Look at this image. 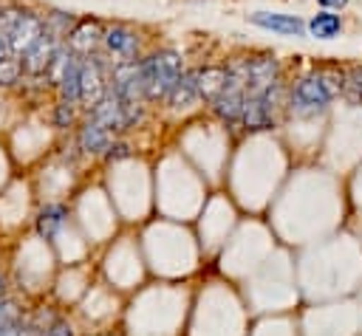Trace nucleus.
<instances>
[{"label":"nucleus","mask_w":362,"mask_h":336,"mask_svg":"<svg viewBox=\"0 0 362 336\" xmlns=\"http://www.w3.org/2000/svg\"><path fill=\"white\" fill-rule=\"evenodd\" d=\"M342 96L354 104L362 102V65H351L342 71Z\"/></svg>","instance_id":"nucleus-20"},{"label":"nucleus","mask_w":362,"mask_h":336,"mask_svg":"<svg viewBox=\"0 0 362 336\" xmlns=\"http://www.w3.org/2000/svg\"><path fill=\"white\" fill-rule=\"evenodd\" d=\"M3 288H6V282H3V274H0V296H3Z\"/></svg>","instance_id":"nucleus-29"},{"label":"nucleus","mask_w":362,"mask_h":336,"mask_svg":"<svg viewBox=\"0 0 362 336\" xmlns=\"http://www.w3.org/2000/svg\"><path fill=\"white\" fill-rule=\"evenodd\" d=\"M240 124L252 133L257 130H272L277 124V110L260 96V93H252L246 90L243 96V110H240Z\"/></svg>","instance_id":"nucleus-10"},{"label":"nucleus","mask_w":362,"mask_h":336,"mask_svg":"<svg viewBox=\"0 0 362 336\" xmlns=\"http://www.w3.org/2000/svg\"><path fill=\"white\" fill-rule=\"evenodd\" d=\"M249 23L257 25V28H263V31L280 34V37H305V23L297 14H286V11H255V14H249Z\"/></svg>","instance_id":"nucleus-11"},{"label":"nucleus","mask_w":362,"mask_h":336,"mask_svg":"<svg viewBox=\"0 0 362 336\" xmlns=\"http://www.w3.org/2000/svg\"><path fill=\"white\" fill-rule=\"evenodd\" d=\"M0 336H20V322L17 319H8L0 325Z\"/></svg>","instance_id":"nucleus-26"},{"label":"nucleus","mask_w":362,"mask_h":336,"mask_svg":"<svg viewBox=\"0 0 362 336\" xmlns=\"http://www.w3.org/2000/svg\"><path fill=\"white\" fill-rule=\"evenodd\" d=\"M8 54H11V48H8V34L0 31V59H6Z\"/></svg>","instance_id":"nucleus-28"},{"label":"nucleus","mask_w":362,"mask_h":336,"mask_svg":"<svg viewBox=\"0 0 362 336\" xmlns=\"http://www.w3.org/2000/svg\"><path fill=\"white\" fill-rule=\"evenodd\" d=\"M110 90L124 102H144V82H141L139 59L110 65Z\"/></svg>","instance_id":"nucleus-8"},{"label":"nucleus","mask_w":362,"mask_h":336,"mask_svg":"<svg viewBox=\"0 0 362 336\" xmlns=\"http://www.w3.org/2000/svg\"><path fill=\"white\" fill-rule=\"evenodd\" d=\"M62 45V40L57 37V34H51V31H42V37L20 56L23 59V71L28 73V76H45V71H48V65H51V56H54V51Z\"/></svg>","instance_id":"nucleus-12"},{"label":"nucleus","mask_w":362,"mask_h":336,"mask_svg":"<svg viewBox=\"0 0 362 336\" xmlns=\"http://www.w3.org/2000/svg\"><path fill=\"white\" fill-rule=\"evenodd\" d=\"M348 3L351 0H317V6L328 8V11H342V8H348Z\"/></svg>","instance_id":"nucleus-25"},{"label":"nucleus","mask_w":362,"mask_h":336,"mask_svg":"<svg viewBox=\"0 0 362 336\" xmlns=\"http://www.w3.org/2000/svg\"><path fill=\"white\" fill-rule=\"evenodd\" d=\"M74 119H76V102L59 99L57 113H54V124H57V127H68V124H74Z\"/></svg>","instance_id":"nucleus-22"},{"label":"nucleus","mask_w":362,"mask_h":336,"mask_svg":"<svg viewBox=\"0 0 362 336\" xmlns=\"http://www.w3.org/2000/svg\"><path fill=\"white\" fill-rule=\"evenodd\" d=\"M141 65V82H144V102H164L184 73L181 54L175 48H158L139 59Z\"/></svg>","instance_id":"nucleus-2"},{"label":"nucleus","mask_w":362,"mask_h":336,"mask_svg":"<svg viewBox=\"0 0 362 336\" xmlns=\"http://www.w3.org/2000/svg\"><path fill=\"white\" fill-rule=\"evenodd\" d=\"M127 155H130V147L124 141H110V147L105 150L107 161H119V158H127Z\"/></svg>","instance_id":"nucleus-23"},{"label":"nucleus","mask_w":362,"mask_h":336,"mask_svg":"<svg viewBox=\"0 0 362 336\" xmlns=\"http://www.w3.org/2000/svg\"><path fill=\"white\" fill-rule=\"evenodd\" d=\"M42 23H45V31L57 34L59 40H65V34L71 31V25L76 23V14L74 11H65V8H45L42 11Z\"/></svg>","instance_id":"nucleus-18"},{"label":"nucleus","mask_w":362,"mask_h":336,"mask_svg":"<svg viewBox=\"0 0 362 336\" xmlns=\"http://www.w3.org/2000/svg\"><path fill=\"white\" fill-rule=\"evenodd\" d=\"M110 141H113V133L105 124H99L96 119H88L79 130V147L85 152H105L110 147Z\"/></svg>","instance_id":"nucleus-15"},{"label":"nucleus","mask_w":362,"mask_h":336,"mask_svg":"<svg viewBox=\"0 0 362 336\" xmlns=\"http://www.w3.org/2000/svg\"><path fill=\"white\" fill-rule=\"evenodd\" d=\"M8 319H17V305L8 302V299H0V325L8 322Z\"/></svg>","instance_id":"nucleus-24"},{"label":"nucleus","mask_w":362,"mask_h":336,"mask_svg":"<svg viewBox=\"0 0 362 336\" xmlns=\"http://www.w3.org/2000/svg\"><path fill=\"white\" fill-rule=\"evenodd\" d=\"M339 93H342V71L317 68V71L300 76L288 88V110L297 116H314V113L325 110Z\"/></svg>","instance_id":"nucleus-1"},{"label":"nucleus","mask_w":362,"mask_h":336,"mask_svg":"<svg viewBox=\"0 0 362 336\" xmlns=\"http://www.w3.org/2000/svg\"><path fill=\"white\" fill-rule=\"evenodd\" d=\"M110 65L107 54H88L82 56V76H79V104H85L88 110L93 104H99L105 99V93L110 90Z\"/></svg>","instance_id":"nucleus-3"},{"label":"nucleus","mask_w":362,"mask_h":336,"mask_svg":"<svg viewBox=\"0 0 362 336\" xmlns=\"http://www.w3.org/2000/svg\"><path fill=\"white\" fill-rule=\"evenodd\" d=\"M164 102H167V104H173V107H189V104H195V102H198V88H195L192 68H189V71H184V73L178 76V82L173 85V90H170V96H167Z\"/></svg>","instance_id":"nucleus-16"},{"label":"nucleus","mask_w":362,"mask_h":336,"mask_svg":"<svg viewBox=\"0 0 362 336\" xmlns=\"http://www.w3.org/2000/svg\"><path fill=\"white\" fill-rule=\"evenodd\" d=\"M23 59L8 54L6 59H0V88H8V85H17L20 76H23Z\"/></svg>","instance_id":"nucleus-21"},{"label":"nucleus","mask_w":362,"mask_h":336,"mask_svg":"<svg viewBox=\"0 0 362 336\" xmlns=\"http://www.w3.org/2000/svg\"><path fill=\"white\" fill-rule=\"evenodd\" d=\"M342 31H345L342 14L339 11H328V8H320L305 23V34L314 37V40H337Z\"/></svg>","instance_id":"nucleus-14"},{"label":"nucleus","mask_w":362,"mask_h":336,"mask_svg":"<svg viewBox=\"0 0 362 336\" xmlns=\"http://www.w3.org/2000/svg\"><path fill=\"white\" fill-rule=\"evenodd\" d=\"M45 31V23H42V11H34V8H23V14L17 17V23L11 25L8 31V48L14 56H23Z\"/></svg>","instance_id":"nucleus-9"},{"label":"nucleus","mask_w":362,"mask_h":336,"mask_svg":"<svg viewBox=\"0 0 362 336\" xmlns=\"http://www.w3.org/2000/svg\"><path fill=\"white\" fill-rule=\"evenodd\" d=\"M102 34H105V23L99 17H76V23L71 25V31L65 34V45L79 54V56H88L93 51L102 48Z\"/></svg>","instance_id":"nucleus-7"},{"label":"nucleus","mask_w":362,"mask_h":336,"mask_svg":"<svg viewBox=\"0 0 362 336\" xmlns=\"http://www.w3.org/2000/svg\"><path fill=\"white\" fill-rule=\"evenodd\" d=\"M102 51L113 56V62H136L141 59V34L130 23H107L102 34Z\"/></svg>","instance_id":"nucleus-5"},{"label":"nucleus","mask_w":362,"mask_h":336,"mask_svg":"<svg viewBox=\"0 0 362 336\" xmlns=\"http://www.w3.org/2000/svg\"><path fill=\"white\" fill-rule=\"evenodd\" d=\"M192 76H195V88H198V99L204 102H212L223 85H226V65H198L192 68Z\"/></svg>","instance_id":"nucleus-13"},{"label":"nucleus","mask_w":362,"mask_h":336,"mask_svg":"<svg viewBox=\"0 0 362 336\" xmlns=\"http://www.w3.org/2000/svg\"><path fill=\"white\" fill-rule=\"evenodd\" d=\"M79 76H82V56L74 54L71 62H68V68H65V73H62V79H59V85H57L59 99L79 104Z\"/></svg>","instance_id":"nucleus-17"},{"label":"nucleus","mask_w":362,"mask_h":336,"mask_svg":"<svg viewBox=\"0 0 362 336\" xmlns=\"http://www.w3.org/2000/svg\"><path fill=\"white\" fill-rule=\"evenodd\" d=\"M45 336H74V330H71L65 322H54V328H51Z\"/></svg>","instance_id":"nucleus-27"},{"label":"nucleus","mask_w":362,"mask_h":336,"mask_svg":"<svg viewBox=\"0 0 362 336\" xmlns=\"http://www.w3.org/2000/svg\"><path fill=\"white\" fill-rule=\"evenodd\" d=\"M62 223H65V206L54 203V206H45V209L40 212V217H37V232H40L45 240H51Z\"/></svg>","instance_id":"nucleus-19"},{"label":"nucleus","mask_w":362,"mask_h":336,"mask_svg":"<svg viewBox=\"0 0 362 336\" xmlns=\"http://www.w3.org/2000/svg\"><path fill=\"white\" fill-rule=\"evenodd\" d=\"M243 96H246V82L243 76L226 71V85L223 90L209 102L212 113L223 121V124H238L240 121V110H243Z\"/></svg>","instance_id":"nucleus-6"},{"label":"nucleus","mask_w":362,"mask_h":336,"mask_svg":"<svg viewBox=\"0 0 362 336\" xmlns=\"http://www.w3.org/2000/svg\"><path fill=\"white\" fill-rule=\"evenodd\" d=\"M90 119H96L99 124H105L110 133H119V130H127V127H136L144 116V104L141 102H124L119 99L113 90L105 93V99L99 104H93L90 110Z\"/></svg>","instance_id":"nucleus-4"}]
</instances>
